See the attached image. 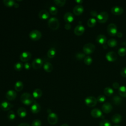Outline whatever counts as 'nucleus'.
I'll return each instance as SVG.
<instances>
[{
	"mask_svg": "<svg viewBox=\"0 0 126 126\" xmlns=\"http://www.w3.org/2000/svg\"><path fill=\"white\" fill-rule=\"evenodd\" d=\"M21 101L24 104L29 105L34 101L33 96L28 93H24L21 96Z\"/></svg>",
	"mask_w": 126,
	"mask_h": 126,
	"instance_id": "1",
	"label": "nucleus"
},
{
	"mask_svg": "<svg viewBox=\"0 0 126 126\" xmlns=\"http://www.w3.org/2000/svg\"><path fill=\"white\" fill-rule=\"evenodd\" d=\"M49 27L52 30H57L59 28L60 23L58 19L56 17H51L48 21Z\"/></svg>",
	"mask_w": 126,
	"mask_h": 126,
	"instance_id": "2",
	"label": "nucleus"
},
{
	"mask_svg": "<svg viewBox=\"0 0 126 126\" xmlns=\"http://www.w3.org/2000/svg\"><path fill=\"white\" fill-rule=\"evenodd\" d=\"M94 50L95 45L92 43H86L83 47V50L85 54H90L94 52Z\"/></svg>",
	"mask_w": 126,
	"mask_h": 126,
	"instance_id": "3",
	"label": "nucleus"
},
{
	"mask_svg": "<svg viewBox=\"0 0 126 126\" xmlns=\"http://www.w3.org/2000/svg\"><path fill=\"white\" fill-rule=\"evenodd\" d=\"M96 18L99 23H104L107 21L109 18V14L106 11H101L98 14Z\"/></svg>",
	"mask_w": 126,
	"mask_h": 126,
	"instance_id": "4",
	"label": "nucleus"
},
{
	"mask_svg": "<svg viewBox=\"0 0 126 126\" xmlns=\"http://www.w3.org/2000/svg\"><path fill=\"white\" fill-rule=\"evenodd\" d=\"M41 36V32L37 30H32L29 33L30 38L33 40H38L40 39Z\"/></svg>",
	"mask_w": 126,
	"mask_h": 126,
	"instance_id": "5",
	"label": "nucleus"
},
{
	"mask_svg": "<svg viewBox=\"0 0 126 126\" xmlns=\"http://www.w3.org/2000/svg\"><path fill=\"white\" fill-rule=\"evenodd\" d=\"M108 33L111 36H114L117 33V28L116 25L114 23L109 24L107 28Z\"/></svg>",
	"mask_w": 126,
	"mask_h": 126,
	"instance_id": "6",
	"label": "nucleus"
},
{
	"mask_svg": "<svg viewBox=\"0 0 126 126\" xmlns=\"http://www.w3.org/2000/svg\"><path fill=\"white\" fill-rule=\"evenodd\" d=\"M97 99L93 96L87 97L85 99V104L89 107H94L97 103Z\"/></svg>",
	"mask_w": 126,
	"mask_h": 126,
	"instance_id": "7",
	"label": "nucleus"
},
{
	"mask_svg": "<svg viewBox=\"0 0 126 126\" xmlns=\"http://www.w3.org/2000/svg\"><path fill=\"white\" fill-rule=\"evenodd\" d=\"M47 120L49 124L51 125H55L58 122V116L56 113L51 112V113L49 114L47 117Z\"/></svg>",
	"mask_w": 126,
	"mask_h": 126,
	"instance_id": "8",
	"label": "nucleus"
},
{
	"mask_svg": "<svg viewBox=\"0 0 126 126\" xmlns=\"http://www.w3.org/2000/svg\"><path fill=\"white\" fill-rule=\"evenodd\" d=\"M43 64V61L40 58H37L33 60L32 62V67L35 69H39Z\"/></svg>",
	"mask_w": 126,
	"mask_h": 126,
	"instance_id": "9",
	"label": "nucleus"
},
{
	"mask_svg": "<svg viewBox=\"0 0 126 126\" xmlns=\"http://www.w3.org/2000/svg\"><path fill=\"white\" fill-rule=\"evenodd\" d=\"M106 59L109 62H113L117 59V54L113 51H109L105 55Z\"/></svg>",
	"mask_w": 126,
	"mask_h": 126,
	"instance_id": "10",
	"label": "nucleus"
},
{
	"mask_svg": "<svg viewBox=\"0 0 126 126\" xmlns=\"http://www.w3.org/2000/svg\"><path fill=\"white\" fill-rule=\"evenodd\" d=\"M32 57V54L28 51H24L20 55V59L23 62H27L30 60Z\"/></svg>",
	"mask_w": 126,
	"mask_h": 126,
	"instance_id": "11",
	"label": "nucleus"
},
{
	"mask_svg": "<svg viewBox=\"0 0 126 126\" xmlns=\"http://www.w3.org/2000/svg\"><path fill=\"white\" fill-rule=\"evenodd\" d=\"M85 30V29L84 27L81 24H79L75 27L74 30V32L76 35L79 36L84 32Z\"/></svg>",
	"mask_w": 126,
	"mask_h": 126,
	"instance_id": "12",
	"label": "nucleus"
},
{
	"mask_svg": "<svg viewBox=\"0 0 126 126\" xmlns=\"http://www.w3.org/2000/svg\"><path fill=\"white\" fill-rule=\"evenodd\" d=\"M5 96L6 98L8 100H13L16 98L17 96V93L15 91L12 90H10L6 92L5 94Z\"/></svg>",
	"mask_w": 126,
	"mask_h": 126,
	"instance_id": "13",
	"label": "nucleus"
},
{
	"mask_svg": "<svg viewBox=\"0 0 126 126\" xmlns=\"http://www.w3.org/2000/svg\"><path fill=\"white\" fill-rule=\"evenodd\" d=\"M111 12L115 15H119L123 13V8L119 6H113L111 9Z\"/></svg>",
	"mask_w": 126,
	"mask_h": 126,
	"instance_id": "14",
	"label": "nucleus"
},
{
	"mask_svg": "<svg viewBox=\"0 0 126 126\" xmlns=\"http://www.w3.org/2000/svg\"><path fill=\"white\" fill-rule=\"evenodd\" d=\"M112 105L109 102H105L104 103L101 107L102 111L105 113H110L112 110Z\"/></svg>",
	"mask_w": 126,
	"mask_h": 126,
	"instance_id": "15",
	"label": "nucleus"
},
{
	"mask_svg": "<svg viewBox=\"0 0 126 126\" xmlns=\"http://www.w3.org/2000/svg\"><path fill=\"white\" fill-rule=\"evenodd\" d=\"M40 105L35 100H34L32 105L31 107V110L32 113L36 114L38 113L40 110Z\"/></svg>",
	"mask_w": 126,
	"mask_h": 126,
	"instance_id": "16",
	"label": "nucleus"
},
{
	"mask_svg": "<svg viewBox=\"0 0 126 126\" xmlns=\"http://www.w3.org/2000/svg\"><path fill=\"white\" fill-rule=\"evenodd\" d=\"M0 105L1 108L3 111L9 110L13 106V105L11 103L6 101H3L1 102Z\"/></svg>",
	"mask_w": 126,
	"mask_h": 126,
	"instance_id": "17",
	"label": "nucleus"
},
{
	"mask_svg": "<svg viewBox=\"0 0 126 126\" xmlns=\"http://www.w3.org/2000/svg\"><path fill=\"white\" fill-rule=\"evenodd\" d=\"M91 116L95 118H100L102 116V113L100 110L97 108L93 109L91 112Z\"/></svg>",
	"mask_w": 126,
	"mask_h": 126,
	"instance_id": "18",
	"label": "nucleus"
},
{
	"mask_svg": "<svg viewBox=\"0 0 126 126\" xmlns=\"http://www.w3.org/2000/svg\"><path fill=\"white\" fill-rule=\"evenodd\" d=\"M84 11V7L81 4H77L74 6L73 9V13L76 15H80Z\"/></svg>",
	"mask_w": 126,
	"mask_h": 126,
	"instance_id": "19",
	"label": "nucleus"
},
{
	"mask_svg": "<svg viewBox=\"0 0 126 126\" xmlns=\"http://www.w3.org/2000/svg\"><path fill=\"white\" fill-rule=\"evenodd\" d=\"M63 19L64 21H65L66 23H70L73 21L74 17L73 14L71 12H67L64 15Z\"/></svg>",
	"mask_w": 126,
	"mask_h": 126,
	"instance_id": "20",
	"label": "nucleus"
},
{
	"mask_svg": "<svg viewBox=\"0 0 126 126\" xmlns=\"http://www.w3.org/2000/svg\"><path fill=\"white\" fill-rule=\"evenodd\" d=\"M38 16L41 19L45 20L48 19L49 17L50 14L49 12H48L47 10H41L39 11L38 13Z\"/></svg>",
	"mask_w": 126,
	"mask_h": 126,
	"instance_id": "21",
	"label": "nucleus"
},
{
	"mask_svg": "<svg viewBox=\"0 0 126 126\" xmlns=\"http://www.w3.org/2000/svg\"><path fill=\"white\" fill-rule=\"evenodd\" d=\"M122 120V117L119 114H116L114 115L111 118L112 122L114 124H119Z\"/></svg>",
	"mask_w": 126,
	"mask_h": 126,
	"instance_id": "22",
	"label": "nucleus"
},
{
	"mask_svg": "<svg viewBox=\"0 0 126 126\" xmlns=\"http://www.w3.org/2000/svg\"><path fill=\"white\" fill-rule=\"evenodd\" d=\"M107 40V38L104 34H100L98 35L96 37V41L97 42L101 44H105Z\"/></svg>",
	"mask_w": 126,
	"mask_h": 126,
	"instance_id": "23",
	"label": "nucleus"
},
{
	"mask_svg": "<svg viewBox=\"0 0 126 126\" xmlns=\"http://www.w3.org/2000/svg\"><path fill=\"white\" fill-rule=\"evenodd\" d=\"M17 114L20 118H24L27 115V111L25 108L21 107L17 110Z\"/></svg>",
	"mask_w": 126,
	"mask_h": 126,
	"instance_id": "24",
	"label": "nucleus"
},
{
	"mask_svg": "<svg viewBox=\"0 0 126 126\" xmlns=\"http://www.w3.org/2000/svg\"><path fill=\"white\" fill-rule=\"evenodd\" d=\"M42 92L40 89H36L32 92V96L33 98L37 99L41 96Z\"/></svg>",
	"mask_w": 126,
	"mask_h": 126,
	"instance_id": "25",
	"label": "nucleus"
},
{
	"mask_svg": "<svg viewBox=\"0 0 126 126\" xmlns=\"http://www.w3.org/2000/svg\"><path fill=\"white\" fill-rule=\"evenodd\" d=\"M44 69L48 72H51L53 69V65L49 62H46L43 65Z\"/></svg>",
	"mask_w": 126,
	"mask_h": 126,
	"instance_id": "26",
	"label": "nucleus"
},
{
	"mask_svg": "<svg viewBox=\"0 0 126 126\" xmlns=\"http://www.w3.org/2000/svg\"><path fill=\"white\" fill-rule=\"evenodd\" d=\"M122 101H123L122 98L118 95H115L112 98L113 103L116 105H119L121 104L122 103Z\"/></svg>",
	"mask_w": 126,
	"mask_h": 126,
	"instance_id": "27",
	"label": "nucleus"
},
{
	"mask_svg": "<svg viewBox=\"0 0 126 126\" xmlns=\"http://www.w3.org/2000/svg\"><path fill=\"white\" fill-rule=\"evenodd\" d=\"M14 87H15V90L17 91L20 92V91H22L24 87V85H23V82L20 81H17L15 84Z\"/></svg>",
	"mask_w": 126,
	"mask_h": 126,
	"instance_id": "28",
	"label": "nucleus"
},
{
	"mask_svg": "<svg viewBox=\"0 0 126 126\" xmlns=\"http://www.w3.org/2000/svg\"><path fill=\"white\" fill-rule=\"evenodd\" d=\"M118 93L122 97H126V87L125 86H120L118 89Z\"/></svg>",
	"mask_w": 126,
	"mask_h": 126,
	"instance_id": "29",
	"label": "nucleus"
},
{
	"mask_svg": "<svg viewBox=\"0 0 126 126\" xmlns=\"http://www.w3.org/2000/svg\"><path fill=\"white\" fill-rule=\"evenodd\" d=\"M56 52V49L54 47L50 48L47 52V56L49 58H53L55 57Z\"/></svg>",
	"mask_w": 126,
	"mask_h": 126,
	"instance_id": "30",
	"label": "nucleus"
},
{
	"mask_svg": "<svg viewBox=\"0 0 126 126\" xmlns=\"http://www.w3.org/2000/svg\"><path fill=\"white\" fill-rule=\"evenodd\" d=\"M96 23V19L94 18H90L88 19V21H87V25L89 27H94Z\"/></svg>",
	"mask_w": 126,
	"mask_h": 126,
	"instance_id": "31",
	"label": "nucleus"
},
{
	"mask_svg": "<svg viewBox=\"0 0 126 126\" xmlns=\"http://www.w3.org/2000/svg\"><path fill=\"white\" fill-rule=\"evenodd\" d=\"M107 44L111 47H114L117 45V41L114 38L109 39L107 41Z\"/></svg>",
	"mask_w": 126,
	"mask_h": 126,
	"instance_id": "32",
	"label": "nucleus"
},
{
	"mask_svg": "<svg viewBox=\"0 0 126 126\" xmlns=\"http://www.w3.org/2000/svg\"><path fill=\"white\" fill-rule=\"evenodd\" d=\"M104 93L107 96H110L113 94V90L110 87H106L103 90Z\"/></svg>",
	"mask_w": 126,
	"mask_h": 126,
	"instance_id": "33",
	"label": "nucleus"
},
{
	"mask_svg": "<svg viewBox=\"0 0 126 126\" xmlns=\"http://www.w3.org/2000/svg\"><path fill=\"white\" fill-rule=\"evenodd\" d=\"M3 2L5 5L8 7H11L12 6H14L15 3H16L15 1L13 0H3Z\"/></svg>",
	"mask_w": 126,
	"mask_h": 126,
	"instance_id": "34",
	"label": "nucleus"
},
{
	"mask_svg": "<svg viewBox=\"0 0 126 126\" xmlns=\"http://www.w3.org/2000/svg\"><path fill=\"white\" fill-rule=\"evenodd\" d=\"M7 118H8L9 120L12 121V120H13L15 119V117H16V116H15V114L14 112L12 110H10V111L7 113Z\"/></svg>",
	"mask_w": 126,
	"mask_h": 126,
	"instance_id": "35",
	"label": "nucleus"
},
{
	"mask_svg": "<svg viewBox=\"0 0 126 126\" xmlns=\"http://www.w3.org/2000/svg\"><path fill=\"white\" fill-rule=\"evenodd\" d=\"M23 65L21 62H17L14 65V68L16 71H20L23 68Z\"/></svg>",
	"mask_w": 126,
	"mask_h": 126,
	"instance_id": "36",
	"label": "nucleus"
},
{
	"mask_svg": "<svg viewBox=\"0 0 126 126\" xmlns=\"http://www.w3.org/2000/svg\"><path fill=\"white\" fill-rule=\"evenodd\" d=\"M118 53L119 56H124L126 55V48L125 47H121L118 50Z\"/></svg>",
	"mask_w": 126,
	"mask_h": 126,
	"instance_id": "37",
	"label": "nucleus"
},
{
	"mask_svg": "<svg viewBox=\"0 0 126 126\" xmlns=\"http://www.w3.org/2000/svg\"><path fill=\"white\" fill-rule=\"evenodd\" d=\"M99 126H111V125L108 120H102L99 123Z\"/></svg>",
	"mask_w": 126,
	"mask_h": 126,
	"instance_id": "38",
	"label": "nucleus"
},
{
	"mask_svg": "<svg viewBox=\"0 0 126 126\" xmlns=\"http://www.w3.org/2000/svg\"><path fill=\"white\" fill-rule=\"evenodd\" d=\"M84 62L86 64L90 65L93 62V59H92V57H91L90 56H87L85 57V58H84Z\"/></svg>",
	"mask_w": 126,
	"mask_h": 126,
	"instance_id": "39",
	"label": "nucleus"
},
{
	"mask_svg": "<svg viewBox=\"0 0 126 126\" xmlns=\"http://www.w3.org/2000/svg\"><path fill=\"white\" fill-rule=\"evenodd\" d=\"M54 2L59 6H62L64 5L66 2L65 0H54Z\"/></svg>",
	"mask_w": 126,
	"mask_h": 126,
	"instance_id": "40",
	"label": "nucleus"
},
{
	"mask_svg": "<svg viewBox=\"0 0 126 126\" xmlns=\"http://www.w3.org/2000/svg\"><path fill=\"white\" fill-rule=\"evenodd\" d=\"M49 12L52 15H56L58 13V9L55 6H51L49 8Z\"/></svg>",
	"mask_w": 126,
	"mask_h": 126,
	"instance_id": "41",
	"label": "nucleus"
},
{
	"mask_svg": "<svg viewBox=\"0 0 126 126\" xmlns=\"http://www.w3.org/2000/svg\"><path fill=\"white\" fill-rule=\"evenodd\" d=\"M75 56L78 60H81L85 58V54L82 53H78L76 54Z\"/></svg>",
	"mask_w": 126,
	"mask_h": 126,
	"instance_id": "42",
	"label": "nucleus"
},
{
	"mask_svg": "<svg viewBox=\"0 0 126 126\" xmlns=\"http://www.w3.org/2000/svg\"><path fill=\"white\" fill-rule=\"evenodd\" d=\"M41 122L40 120L35 119L33 120L32 123V126H41Z\"/></svg>",
	"mask_w": 126,
	"mask_h": 126,
	"instance_id": "43",
	"label": "nucleus"
},
{
	"mask_svg": "<svg viewBox=\"0 0 126 126\" xmlns=\"http://www.w3.org/2000/svg\"><path fill=\"white\" fill-rule=\"evenodd\" d=\"M97 101H98L99 102H100V103H102V102H103L105 101V99H106V97L104 95H102V94H100L99 95H98L97 97Z\"/></svg>",
	"mask_w": 126,
	"mask_h": 126,
	"instance_id": "44",
	"label": "nucleus"
},
{
	"mask_svg": "<svg viewBox=\"0 0 126 126\" xmlns=\"http://www.w3.org/2000/svg\"><path fill=\"white\" fill-rule=\"evenodd\" d=\"M121 75L124 77H126V67H124L121 69Z\"/></svg>",
	"mask_w": 126,
	"mask_h": 126,
	"instance_id": "45",
	"label": "nucleus"
},
{
	"mask_svg": "<svg viewBox=\"0 0 126 126\" xmlns=\"http://www.w3.org/2000/svg\"><path fill=\"white\" fill-rule=\"evenodd\" d=\"M90 14L92 16H93V17H97V15H98V14H97V11H95V10H91V11H90Z\"/></svg>",
	"mask_w": 126,
	"mask_h": 126,
	"instance_id": "46",
	"label": "nucleus"
},
{
	"mask_svg": "<svg viewBox=\"0 0 126 126\" xmlns=\"http://www.w3.org/2000/svg\"><path fill=\"white\" fill-rule=\"evenodd\" d=\"M31 67V64L29 63L26 62V63H25V64H24V68L28 70V69H30Z\"/></svg>",
	"mask_w": 126,
	"mask_h": 126,
	"instance_id": "47",
	"label": "nucleus"
},
{
	"mask_svg": "<svg viewBox=\"0 0 126 126\" xmlns=\"http://www.w3.org/2000/svg\"><path fill=\"white\" fill-rule=\"evenodd\" d=\"M112 86L113 87V88H114L115 89H119V87H120V85H119V84L117 82H115L113 83L112 84Z\"/></svg>",
	"mask_w": 126,
	"mask_h": 126,
	"instance_id": "48",
	"label": "nucleus"
},
{
	"mask_svg": "<svg viewBox=\"0 0 126 126\" xmlns=\"http://www.w3.org/2000/svg\"><path fill=\"white\" fill-rule=\"evenodd\" d=\"M64 28L66 30H69L71 28V25L70 23H66L64 25Z\"/></svg>",
	"mask_w": 126,
	"mask_h": 126,
	"instance_id": "49",
	"label": "nucleus"
},
{
	"mask_svg": "<svg viewBox=\"0 0 126 126\" xmlns=\"http://www.w3.org/2000/svg\"><path fill=\"white\" fill-rule=\"evenodd\" d=\"M18 126H30L28 123H22L20 124Z\"/></svg>",
	"mask_w": 126,
	"mask_h": 126,
	"instance_id": "50",
	"label": "nucleus"
},
{
	"mask_svg": "<svg viewBox=\"0 0 126 126\" xmlns=\"http://www.w3.org/2000/svg\"><path fill=\"white\" fill-rule=\"evenodd\" d=\"M117 35L118 37H122L123 36V33L121 32H118L117 33Z\"/></svg>",
	"mask_w": 126,
	"mask_h": 126,
	"instance_id": "51",
	"label": "nucleus"
},
{
	"mask_svg": "<svg viewBox=\"0 0 126 126\" xmlns=\"http://www.w3.org/2000/svg\"><path fill=\"white\" fill-rule=\"evenodd\" d=\"M75 2H76L77 3H78L79 4H81L83 2V0H75Z\"/></svg>",
	"mask_w": 126,
	"mask_h": 126,
	"instance_id": "52",
	"label": "nucleus"
},
{
	"mask_svg": "<svg viewBox=\"0 0 126 126\" xmlns=\"http://www.w3.org/2000/svg\"><path fill=\"white\" fill-rule=\"evenodd\" d=\"M14 6L15 8H18L19 7V4L17 3H15V4L14 5Z\"/></svg>",
	"mask_w": 126,
	"mask_h": 126,
	"instance_id": "53",
	"label": "nucleus"
},
{
	"mask_svg": "<svg viewBox=\"0 0 126 126\" xmlns=\"http://www.w3.org/2000/svg\"><path fill=\"white\" fill-rule=\"evenodd\" d=\"M103 47L104 49H107V46L106 44H103Z\"/></svg>",
	"mask_w": 126,
	"mask_h": 126,
	"instance_id": "54",
	"label": "nucleus"
},
{
	"mask_svg": "<svg viewBox=\"0 0 126 126\" xmlns=\"http://www.w3.org/2000/svg\"><path fill=\"white\" fill-rule=\"evenodd\" d=\"M61 126H69V125H67V124H63Z\"/></svg>",
	"mask_w": 126,
	"mask_h": 126,
	"instance_id": "55",
	"label": "nucleus"
},
{
	"mask_svg": "<svg viewBox=\"0 0 126 126\" xmlns=\"http://www.w3.org/2000/svg\"><path fill=\"white\" fill-rule=\"evenodd\" d=\"M114 126H119V125H115Z\"/></svg>",
	"mask_w": 126,
	"mask_h": 126,
	"instance_id": "56",
	"label": "nucleus"
},
{
	"mask_svg": "<svg viewBox=\"0 0 126 126\" xmlns=\"http://www.w3.org/2000/svg\"></svg>",
	"mask_w": 126,
	"mask_h": 126,
	"instance_id": "57",
	"label": "nucleus"
}]
</instances>
